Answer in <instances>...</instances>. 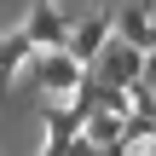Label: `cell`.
<instances>
[{
    "label": "cell",
    "instance_id": "obj_1",
    "mask_svg": "<svg viewBox=\"0 0 156 156\" xmlns=\"http://www.w3.org/2000/svg\"><path fill=\"white\" fill-rule=\"evenodd\" d=\"M110 41H116V12H110V6H87V12L75 17V35H69V46H64V52H69L75 64H87V69H93V64L104 58V46H110Z\"/></svg>",
    "mask_w": 156,
    "mask_h": 156
},
{
    "label": "cell",
    "instance_id": "obj_2",
    "mask_svg": "<svg viewBox=\"0 0 156 156\" xmlns=\"http://www.w3.org/2000/svg\"><path fill=\"white\" fill-rule=\"evenodd\" d=\"M23 29H29L35 52H64L69 35H75V12H69L64 0H35L29 17H23Z\"/></svg>",
    "mask_w": 156,
    "mask_h": 156
},
{
    "label": "cell",
    "instance_id": "obj_3",
    "mask_svg": "<svg viewBox=\"0 0 156 156\" xmlns=\"http://www.w3.org/2000/svg\"><path fill=\"white\" fill-rule=\"evenodd\" d=\"M29 75H35V87L52 93V98H75V93L93 81V69L75 64L69 52H35V69H29Z\"/></svg>",
    "mask_w": 156,
    "mask_h": 156
},
{
    "label": "cell",
    "instance_id": "obj_4",
    "mask_svg": "<svg viewBox=\"0 0 156 156\" xmlns=\"http://www.w3.org/2000/svg\"><path fill=\"white\" fill-rule=\"evenodd\" d=\"M145 58H151V52H139V46H127V41L116 35V41L104 46V58L93 64V75L110 81V87H139V81H145Z\"/></svg>",
    "mask_w": 156,
    "mask_h": 156
},
{
    "label": "cell",
    "instance_id": "obj_5",
    "mask_svg": "<svg viewBox=\"0 0 156 156\" xmlns=\"http://www.w3.org/2000/svg\"><path fill=\"white\" fill-rule=\"evenodd\" d=\"M116 35L127 46H139V52H156V6L151 0H127L116 12Z\"/></svg>",
    "mask_w": 156,
    "mask_h": 156
},
{
    "label": "cell",
    "instance_id": "obj_6",
    "mask_svg": "<svg viewBox=\"0 0 156 156\" xmlns=\"http://www.w3.org/2000/svg\"><path fill=\"white\" fill-rule=\"evenodd\" d=\"M23 69H35V41H29V29L17 23L12 35H0V87H12Z\"/></svg>",
    "mask_w": 156,
    "mask_h": 156
},
{
    "label": "cell",
    "instance_id": "obj_7",
    "mask_svg": "<svg viewBox=\"0 0 156 156\" xmlns=\"http://www.w3.org/2000/svg\"><path fill=\"white\" fill-rule=\"evenodd\" d=\"M41 122H46V139H52V145H75V139H81V116H75L69 98H46V104H41Z\"/></svg>",
    "mask_w": 156,
    "mask_h": 156
},
{
    "label": "cell",
    "instance_id": "obj_8",
    "mask_svg": "<svg viewBox=\"0 0 156 156\" xmlns=\"http://www.w3.org/2000/svg\"><path fill=\"white\" fill-rule=\"evenodd\" d=\"M122 127H127V122H122V116H93V122H87V133H81V139H93V145H98V151H110V145H122Z\"/></svg>",
    "mask_w": 156,
    "mask_h": 156
},
{
    "label": "cell",
    "instance_id": "obj_9",
    "mask_svg": "<svg viewBox=\"0 0 156 156\" xmlns=\"http://www.w3.org/2000/svg\"><path fill=\"white\" fill-rule=\"evenodd\" d=\"M93 81H98V75H93ZM98 110L127 122V87H110V81H98Z\"/></svg>",
    "mask_w": 156,
    "mask_h": 156
},
{
    "label": "cell",
    "instance_id": "obj_10",
    "mask_svg": "<svg viewBox=\"0 0 156 156\" xmlns=\"http://www.w3.org/2000/svg\"><path fill=\"white\" fill-rule=\"evenodd\" d=\"M69 156H98V145H93V139H75V145H69Z\"/></svg>",
    "mask_w": 156,
    "mask_h": 156
},
{
    "label": "cell",
    "instance_id": "obj_11",
    "mask_svg": "<svg viewBox=\"0 0 156 156\" xmlns=\"http://www.w3.org/2000/svg\"><path fill=\"white\" fill-rule=\"evenodd\" d=\"M145 87H156V52L145 58Z\"/></svg>",
    "mask_w": 156,
    "mask_h": 156
},
{
    "label": "cell",
    "instance_id": "obj_12",
    "mask_svg": "<svg viewBox=\"0 0 156 156\" xmlns=\"http://www.w3.org/2000/svg\"><path fill=\"white\" fill-rule=\"evenodd\" d=\"M81 6H98V0H81Z\"/></svg>",
    "mask_w": 156,
    "mask_h": 156
},
{
    "label": "cell",
    "instance_id": "obj_13",
    "mask_svg": "<svg viewBox=\"0 0 156 156\" xmlns=\"http://www.w3.org/2000/svg\"><path fill=\"white\" fill-rule=\"evenodd\" d=\"M151 156H156V139H151Z\"/></svg>",
    "mask_w": 156,
    "mask_h": 156
}]
</instances>
